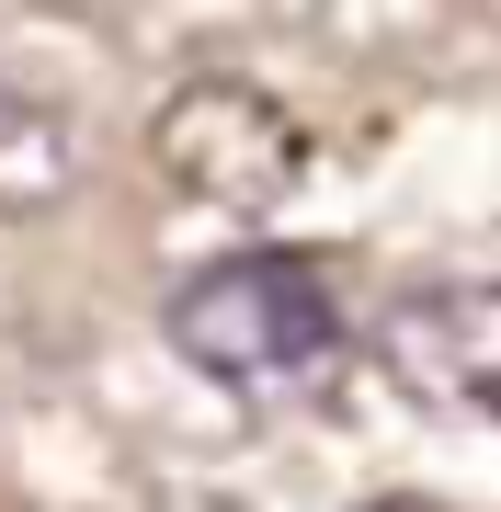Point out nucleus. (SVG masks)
I'll use <instances>...</instances> for the list:
<instances>
[{
  "instance_id": "4",
  "label": "nucleus",
  "mask_w": 501,
  "mask_h": 512,
  "mask_svg": "<svg viewBox=\"0 0 501 512\" xmlns=\"http://www.w3.org/2000/svg\"><path fill=\"white\" fill-rule=\"evenodd\" d=\"M69 194V126L0 80V217H35V205Z\"/></svg>"
},
{
  "instance_id": "3",
  "label": "nucleus",
  "mask_w": 501,
  "mask_h": 512,
  "mask_svg": "<svg viewBox=\"0 0 501 512\" xmlns=\"http://www.w3.org/2000/svg\"><path fill=\"white\" fill-rule=\"evenodd\" d=\"M376 365L433 421H501V274L479 285H410L376 319Z\"/></svg>"
},
{
  "instance_id": "1",
  "label": "nucleus",
  "mask_w": 501,
  "mask_h": 512,
  "mask_svg": "<svg viewBox=\"0 0 501 512\" xmlns=\"http://www.w3.org/2000/svg\"><path fill=\"white\" fill-rule=\"evenodd\" d=\"M171 353H183L194 376L240 387V399H285V387H308L342 353L331 274L297 262V251H228V262H205V274L171 285Z\"/></svg>"
},
{
  "instance_id": "5",
  "label": "nucleus",
  "mask_w": 501,
  "mask_h": 512,
  "mask_svg": "<svg viewBox=\"0 0 501 512\" xmlns=\"http://www.w3.org/2000/svg\"><path fill=\"white\" fill-rule=\"evenodd\" d=\"M376 512H433V501H376Z\"/></svg>"
},
{
  "instance_id": "2",
  "label": "nucleus",
  "mask_w": 501,
  "mask_h": 512,
  "mask_svg": "<svg viewBox=\"0 0 501 512\" xmlns=\"http://www.w3.org/2000/svg\"><path fill=\"white\" fill-rule=\"evenodd\" d=\"M149 160H160L194 205L262 217V205L297 194V171H308V126H297L274 92H251V80H183V92L160 103V126H149Z\"/></svg>"
}]
</instances>
